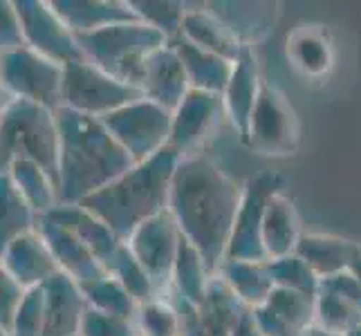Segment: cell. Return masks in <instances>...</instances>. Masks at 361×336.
Segmentation results:
<instances>
[{
    "instance_id": "5b68a950",
    "label": "cell",
    "mask_w": 361,
    "mask_h": 336,
    "mask_svg": "<svg viewBox=\"0 0 361 336\" xmlns=\"http://www.w3.org/2000/svg\"><path fill=\"white\" fill-rule=\"evenodd\" d=\"M77 43L90 63L108 72L110 77L140 88L148 56L169 41L142 20H133L92 34H81L77 36Z\"/></svg>"
},
{
    "instance_id": "e0dca14e",
    "label": "cell",
    "mask_w": 361,
    "mask_h": 336,
    "mask_svg": "<svg viewBox=\"0 0 361 336\" xmlns=\"http://www.w3.org/2000/svg\"><path fill=\"white\" fill-rule=\"evenodd\" d=\"M140 90L148 101H153L171 112L191 92L189 77H186L182 58L173 43H166L164 47L155 49L148 56Z\"/></svg>"
},
{
    "instance_id": "83f0119b",
    "label": "cell",
    "mask_w": 361,
    "mask_h": 336,
    "mask_svg": "<svg viewBox=\"0 0 361 336\" xmlns=\"http://www.w3.org/2000/svg\"><path fill=\"white\" fill-rule=\"evenodd\" d=\"M220 276L229 285V290L240 298V303L254 312L263 305L271 292L276 290L267 263H252V260H225L218 269Z\"/></svg>"
},
{
    "instance_id": "d6a6232c",
    "label": "cell",
    "mask_w": 361,
    "mask_h": 336,
    "mask_svg": "<svg viewBox=\"0 0 361 336\" xmlns=\"http://www.w3.org/2000/svg\"><path fill=\"white\" fill-rule=\"evenodd\" d=\"M7 173L39 218L49 213L54 206H59L56 184L39 164H34L30 159H16L7 166Z\"/></svg>"
},
{
    "instance_id": "836d02e7",
    "label": "cell",
    "mask_w": 361,
    "mask_h": 336,
    "mask_svg": "<svg viewBox=\"0 0 361 336\" xmlns=\"http://www.w3.org/2000/svg\"><path fill=\"white\" fill-rule=\"evenodd\" d=\"M81 290H83L85 301H88V307L94 309V312L135 323L140 305H137L135 298L123 290V285L119 280H115L110 273L92 285H85Z\"/></svg>"
},
{
    "instance_id": "30bf717a",
    "label": "cell",
    "mask_w": 361,
    "mask_h": 336,
    "mask_svg": "<svg viewBox=\"0 0 361 336\" xmlns=\"http://www.w3.org/2000/svg\"><path fill=\"white\" fill-rule=\"evenodd\" d=\"M285 180L276 170H263L243 184V200L235 216L227 260L267 263L263 247V222L267 204L274 195L283 193Z\"/></svg>"
},
{
    "instance_id": "44dd1931",
    "label": "cell",
    "mask_w": 361,
    "mask_h": 336,
    "mask_svg": "<svg viewBox=\"0 0 361 336\" xmlns=\"http://www.w3.org/2000/svg\"><path fill=\"white\" fill-rule=\"evenodd\" d=\"M49 3L74 36L140 20L128 0H49Z\"/></svg>"
},
{
    "instance_id": "3957f363",
    "label": "cell",
    "mask_w": 361,
    "mask_h": 336,
    "mask_svg": "<svg viewBox=\"0 0 361 336\" xmlns=\"http://www.w3.org/2000/svg\"><path fill=\"white\" fill-rule=\"evenodd\" d=\"M180 159L173 148H164L155 157L135 164L81 204L126 242L146 220L169 211L171 184Z\"/></svg>"
},
{
    "instance_id": "1f68e13d",
    "label": "cell",
    "mask_w": 361,
    "mask_h": 336,
    "mask_svg": "<svg viewBox=\"0 0 361 336\" xmlns=\"http://www.w3.org/2000/svg\"><path fill=\"white\" fill-rule=\"evenodd\" d=\"M211 278H214V273L207 267L200 251L189 240H184L182 235L176 269H173V280H171V296L195 307L202 301Z\"/></svg>"
},
{
    "instance_id": "cb8c5ba5",
    "label": "cell",
    "mask_w": 361,
    "mask_h": 336,
    "mask_svg": "<svg viewBox=\"0 0 361 336\" xmlns=\"http://www.w3.org/2000/svg\"><path fill=\"white\" fill-rule=\"evenodd\" d=\"M303 238L301 218L294 202L285 193L274 195L263 222V247L267 260L292 256Z\"/></svg>"
},
{
    "instance_id": "277c9868",
    "label": "cell",
    "mask_w": 361,
    "mask_h": 336,
    "mask_svg": "<svg viewBox=\"0 0 361 336\" xmlns=\"http://www.w3.org/2000/svg\"><path fill=\"white\" fill-rule=\"evenodd\" d=\"M59 151L56 110L11 99L0 112V170H7L16 159H30L54 180L59 189Z\"/></svg>"
},
{
    "instance_id": "484cf974",
    "label": "cell",
    "mask_w": 361,
    "mask_h": 336,
    "mask_svg": "<svg viewBox=\"0 0 361 336\" xmlns=\"http://www.w3.org/2000/svg\"><path fill=\"white\" fill-rule=\"evenodd\" d=\"M195 312L200 316L202 325L214 336H231L235 328L243 323V318L249 314V309L229 290L225 280L220 276H214L207 285L202 301L195 305Z\"/></svg>"
},
{
    "instance_id": "ab89813d",
    "label": "cell",
    "mask_w": 361,
    "mask_h": 336,
    "mask_svg": "<svg viewBox=\"0 0 361 336\" xmlns=\"http://www.w3.org/2000/svg\"><path fill=\"white\" fill-rule=\"evenodd\" d=\"M79 336H137V328L133 321L106 316L88 307Z\"/></svg>"
},
{
    "instance_id": "ac0fdd59",
    "label": "cell",
    "mask_w": 361,
    "mask_h": 336,
    "mask_svg": "<svg viewBox=\"0 0 361 336\" xmlns=\"http://www.w3.org/2000/svg\"><path fill=\"white\" fill-rule=\"evenodd\" d=\"M45 296V336H79L88 301L83 290L66 273H54L43 285Z\"/></svg>"
},
{
    "instance_id": "f35d334b",
    "label": "cell",
    "mask_w": 361,
    "mask_h": 336,
    "mask_svg": "<svg viewBox=\"0 0 361 336\" xmlns=\"http://www.w3.org/2000/svg\"><path fill=\"white\" fill-rule=\"evenodd\" d=\"M9 336H45V296L43 287L27 290L11 323Z\"/></svg>"
},
{
    "instance_id": "7402d4cb",
    "label": "cell",
    "mask_w": 361,
    "mask_h": 336,
    "mask_svg": "<svg viewBox=\"0 0 361 336\" xmlns=\"http://www.w3.org/2000/svg\"><path fill=\"white\" fill-rule=\"evenodd\" d=\"M43 218L61 224V227H66L70 233L77 235V238L102 260L104 267L110 263V258H113L117 254V249L123 244L119 235L83 204H59Z\"/></svg>"
},
{
    "instance_id": "603a6c76",
    "label": "cell",
    "mask_w": 361,
    "mask_h": 336,
    "mask_svg": "<svg viewBox=\"0 0 361 336\" xmlns=\"http://www.w3.org/2000/svg\"><path fill=\"white\" fill-rule=\"evenodd\" d=\"M180 39L202 47L211 54L227 58L231 63H235V58H238L243 54V49L247 47L235 39V34L209 9V5H195V7L189 5Z\"/></svg>"
},
{
    "instance_id": "ee69618b",
    "label": "cell",
    "mask_w": 361,
    "mask_h": 336,
    "mask_svg": "<svg viewBox=\"0 0 361 336\" xmlns=\"http://www.w3.org/2000/svg\"><path fill=\"white\" fill-rule=\"evenodd\" d=\"M231 336H265V334L258 330V325L254 323V316H252V312H249V314L243 318L240 325L235 328V332H233Z\"/></svg>"
},
{
    "instance_id": "4316f807",
    "label": "cell",
    "mask_w": 361,
    "mask_h": 336,
    "mask_svg": "<svg viewBox=\"0 0 361 336\" xmlns=\"http://www.w3.org/2000/svg\"><path fill=\"white\" fill-rule=\"evenodd\" d=\"M176 49L182 58V66L186 77H189L191 90H200V92H211V94H220L225 92L227 83L231 79L233 63L227 58H222L218 54H211L207 49L197 47L184 39H178Z\"/></svg>"
},
{
    "instance_id": "9a60e30c",
    "label": "cell",
    "mask_w": 361,
    "mask_h": 336,
    "mask_svg": "<svg viewBox=\"0 0 361 336\" xmlns=\"http://www.w3.org/2000/svg\"><path fill=\"white\" fill-rule=\"evenodd\" d=\"M361 325V282L350 271L321 280L317 294V328L345 336Z\"/></svg>"
},
{
    "instance_id": "4fadbf2b",
    "label": "cell",
    "mask_w": 361,
    "mask_h": 336,
    "mask_svg": "<svg viewBox=\"0 0 361 336\" xmlns=\"http://www.w3.org/2000/svg\"><path fill=\"white\" fill-rule=\"evenodd\" d=\"M222 115H225V108H222L220 94L191 90L184 97V101L173 110L169 148H173L180 157L197 155Z\"/></svg>"
},
{
    "instance_id": "8d00e7d4",
    "label": "cell",
    "mask_w": 361,
    "mask_h": 336,
    "mask_svg": "<svg viewBox=\"0 0 361 336\" xmlns=\"http://www.w3.org/2000/svg\"><path fill=\"white\" fill-rule=\"evenodd\" d=\"M106 271L123 285V290L135 298L137 305H142L157 296L151 276L146 273V269L142 267L140 260L135 258V254L130 251L126 242H123L117 249V254L110 258V263L106 265Z\"/></svg>"
},
{
    "instance_id": "d590c367",
    "label": "cell",
    "mask_w": 361,
    "mask_h": 336,
    "mask_svg": "<svg viewBox=\"0 0 361 336\" xmlns=\"http://www.w3.org/2000/svg\"><path fill=\"white\" fill-rule=\"evenodd\" d=\"M137 336H182L180 309L171 296H155L137 309Z\"/></svg>"
},
{
    "instance_id": "60d3db41",
    "label": "cell",
    "mask_w": 361,
    "mask_h": 336,
    "mask_svg": "<svg viewBox=\"0 0 361 336\" xmlns=\"http://www.w3.org/2000/svg\"><path fill=\"white\" fill-rule=\"evenodd\" d=\"M25 294H27V290H25L23 285L3 267V263H0V325H3L7 332L11 330V323H14V316L18 312Z\"/></svg>"
},
{
    "instance_id": "bcb514c9",
    "label": "cell",
    "mask_w": 361,
    "mask_h": 336,
    "mask_svg": "<svg viewBox=\"0 0 361 336\" xmlns=\"http://www.w3.org/2000/svg\"><path fill=\"white\" fill-rule=\"evenodd\" d=\"M9 101H11V97L7 94L5 85H3V79H0V112H3V108H5Z\"/></svg>"
},
{
    "instance_id": "7dc6e473",
    "label": "cell",
    "mask_w": 361,
    "mask_h": 336,
    "mask_svg": "<svg viewBox=\"0 0 361 336\" xmlns=\"http://www.w3.org/2000/svg\"><path fill=\"white\" fill-rule=\"evenodd\" d=\"M305 336H337V334H330V332H326V330H321V328H312L310 330Z\"/></svg>"
},
{
    "instance_id": "f546056e",
    "label": "cell",
    "mask_w": 361,
    "mask_h": 336,
    "mask_svg": "<svg viewBox=\"0 0 361 336\" xmlns=\"http://www.w3.org/2000/svg\"><path fill=\"white\" fill-rule=\"evenodd\" d=\"M209 9L227 25L243 45L252 47L271 30L276 5L274 3H209Z\"/></svg>"
},
{
    "instance_id": "8992f818",
    "label": "cell",
    "mask_w": 361,
    "mask_h": 336,
    "mask_svg": "<svg viewBox=\"0 0 361 336\" xmlns=\"http://www.w3.org/2000/svg\"><path fill=\"white\" fill-rule=\"evenodd\" d=\"M142 90L123 83L108 72L90 63L88 58H77L63 66V88H61V108L79 112L85 117L104 119L110 112L142 99Z\"/></svg>"
},
{
    "instance_id": "f1b7e54d",
    "label": "cell",
    "mask_w": 361,
    "mask_h": 336,
    "mask_svg": "<svg viewBox=\"0 0 361 336\" xmlns=\"http://www.w3.org/2000/svg\"><path fill=\"white\" fill-rule=\"evenodd\" d=\"M288 56L294 68L310 79L326 77L332 68L334 52L328 39V32L314 27V25H303L296 27L288 39Z\"/></svg>"
},
{
    "instance_id": "7bdbcfd3",
    "label": "cell",
    "mask_w": 361,
    "mask_h": 336,
    "mask_svg": "<svg viewBox=\"0 0 361 336\" xmlns=\"http://www.w3.org/2000/svg\"><path fill=\"white\" fill-rule=\"evenodd\" d=\"M173 298V296H171ZM173 303L178 305L180 309V318H182V336H214L204 325L200 316H197L195 307L184 303V301H178V298H173Z\"/></svg>"
},
{
    "instance_id": "c3c4849f",
    "label": "cell",
    "mask_w": 361,
    "mask_h": 336,
    "mask_svg": "<svg viewBox=\"0 0 361 336\" xmlns=\"http://www.w3.org/2000/svg\"><path fill=\"white\" fill-rule=\"evenodd\" d=\"M345 336H361V325H359V328H355L353 332H348Z\"/></svg>"
},
{
    "instance_id": "d4e9b609",
    "label": "cell",
    "mask_w": 361,
    "mask_h": 336,
    "mask_svg": "<svg viewBox=\"0 0 361 336\" xmlns=\"http://www.w3.org/2000/svg\"><path fill=\"white\" fill-rule=\"evenodd\" d=\"M355 251V240L341 238L330 233H303L301 242L296 247V256L305 260L321 280L339 276L348 271Z\"/></svg>"
},
{
    "instance_id": "ba28073f",
    "label": "cell",
    "mask_w": 361,
    "mask_h": 336,
    "mask_svg": "<svg viewBox=\"0 0 361 336\" xmlns=\"http://www.w3.org/2000/svg\"><path fill=\"white\" fill-rule=\"evenodd\" d=\"M243 142L265 157H288L298 151L301 123L285 94L271 83H263L260 88Z\"/></svg>"
},
{
    "instance_id": "d6986e66",
    "label": "cell",
    "mask_w": 361,
    "mask_h": 336,
    "mask_svg": "<svg viewBox=\"0 0 361 336\" xmlns=\"http://www.w3.org/2000/svg\"><path fill=\"white\" fill-rule=\"evenodd\" d=\"M0 263L25 290L43 287L54 273H59L52 251L36 229L11 242L0 256Z\"/></svg>"
},
{
    "instance_id": "8fae6325",
    "label": "cell",
    "mask_w": 361,
    "mask_h": 336,
    "mask_svg": "<svg viewBox=\"0 0 361 336\" xmlns=\"http://www.w3.org/2000/svg\"><path fill=\"white\" fill-rule=\"evenodd\" d=\"M180 242L182 233L176 218L171 216V211H164V213L146 220L126 240L128 249L151 276L157 296H171V280Z\"/></svg>"
},
{
    "instance_id": "4dcf8cb0",
    "label": "cell",
    "mask_w": 361,
    "mask_h": 336,
    "mask_svg": "<svg viewBox=\"0 0 361 336\" xmlns=\"http://www.w3.org/2000/svg\"><path fill=\"white\" fill-rule=\"evenodd\" d=\"M39 216L16 189L7 170H0V256L20 235L36 229Z\"/></svg>"
},
{
    "instance_id": "2e32d148",
    "label": "cell",
    "mask_w": 361,
    "mask_h": 336,
    "mask_svg": "<svg viewBox=\"0 0 361 336\" xmlns=\"http://www.w3.org/2000/svg\"><path fill=\"white\" fill-rule=\"evenodd\" d=\"M36 231H39L43 235V240L47 242L49 251H52L59 265V271L66 273L68 278H72L79 287H85V285H92L97 280H102L104 276H108L102 260L66 227H61V224L41 216L39 222H36Z\"/></svg>"
},
{
    "instance_id": "5bb4252c",
    "label": "cell",
    "mask_w": 361,
    "mask_h": 336,
    "mask_svg": "<svg viewBox=\"0 0 361 336\" xmlns=\"http://www.w3.org/2000/svg\"><path fill=\"white\" fill-rule=\"evenodd\" d=\"M252 316L265 336H305L317 328V296L276 287Z\"/></svg>"
},
{
    "instance_id": "9c48e42d",
    "label": "cell",
    "mask_w": 361,
    "mask_h": 336,
    "mask_svg": "<svg viewBox=\"0 0 361 336\" xmlns=\"http://www.w3.org/2000/svg\"><path fill=\"white\" fill-rule=\"evenodd\" d=\"M0 79L11 99H25L49 110L61 108L63 66L30 47L0 54Z\"/></svg>"
},
{
    "instance_id": "ffe728a7",
    "label": "cell",
    "mask_w": 361,
    "mask_h": 336,
    "mask_svg": "<svg viewBox=\"0 0 361 336\" xmlns=\"http://www.w3.org/2000/svg\"><path fill=\"white\" fill-rule=\"evenodd\" d=\"M263 79H260L256 56L252 47H245L243 54L235 58L231 79L227 83L225 92H222V108H225V117H229L235 132L245 139V132L249 126V117L256 108L260 88H263Z\"/></svg>"
},
{
    "instance_id": "74e56055",
    "label": "cell",
    "mask_w": 361,
    "mask_h": 336,
    "mask_svg": "<svg viewBox=\"0 0 361 336\" xmlns=\"http://www.w3.org/2000/svg\"><path fill=\"white\" fill-rule=\"evenodd\" d=\"M267 265H269L271 278H274V285H276V287L310 294V296L319 294L321 278L307 267L305 260H301L296 254L276 258V260H267Z\"/></svg>"
},
{
    "instance_id": "e575fe53",
    "label": "cell",
    "mask_w": 361,
    "mask_h": 336,
    "mask_svg": "<svg viewBox=\"0 0 361 336\" xmlns=\"http://www.w3.org/2000/svg\"><path fill=\"white\" fill-rule=\"evenodd\" d=\"M133 11L144 25L157 30L169 43H176L182 36L184 16L189 5L182 0H128Z\"/></svg>"
},
{
    "instance_id": "b9f144b4",
    "label": "cell",
    "mask_w": 361,
    "mask_h": 336,
    "mask_svg": "<svg viewBox=\"0 0 361 336\" xmlns=\"http://www.w3.org/2000/svg\"><path fill=\"white\" fill-rule=\"evenodd\" d=\"M27 47L23 36V25L16 3L0 0V54L14 52V49Z\"/></svg>"
},
{
    "instance_id": "f6af8a7d",
    "label": "cell",
    "mask_w": 361,
    "mask_h": 336,
    "mask_svg": "<svg viewBox=\"0 0 361 336\" xmlns=\"http://www.w3.org/2000/svg\"><path fill=\"white\" fill-rule=\"evenodd\" d=\"M348 271L361 282V242H355V251H353V260H350V267Z\"/></svg>"
},
{
    "instance_id": "6da1fadb",
    "label": "cell",
    "mask_w": 361,
    "mask_h": 336,
    "mask_svg": "<svg viewBox=\"0 0 361 336\" xmlns=\"http://www.w3.org/2000/svg\"><path fill=\"white\" fill-rule=\"evenodd\" d=\"M240 200L243 184L229 178L209 157L180 159L171 184L169 211L184 240L200 251L214 276L227 260Z\"/></svg>"
},
{
    "instance_id": "681fc988",
    "label": "cell",
    "mask_w": 361,
    "mask_h": 336,
    "mask_svg": "<svg viewBox=\"0 0 361 336\" xmlns=\"http://www.w3.org/2000/svg\"><path fill=\"white\" fill-rule=\"evenodd\" d=\"M0 336H9V332H7V330H5L3 325H0Z\"/></svg>"
},
{
    "instance_id": "7a4b0ae2",
    "label": "cell",
    "mask_w": 361,
    "mask_h": 336,
    "mask_svg": "<svg viewBox=\"0 0 361 336\" xmlns=\"http://www.w3.org/2000/svg\"><path fill=\"white\" fill-rule=\"evenodd\" d=\"M56 117L61 132L59 204H81L135 166L102 119L68 108H59Z\"/></svg>"
},
{
    "instance_id": "52a82bcc",
    "label": "cell",
    "mask_w": 361,
    "mask_h": 336,
    "mask_svg": "<svg viewBox=\"0 0 361 336\" xmlns=\"http://www.w3.org/2000/svg\"><path fill=\"white\" fill-rule=\"evenodd\" d=\"M102 121L117 144L133 157L135 164L151 159L169 148L173 112L148 101L146 97L110 112Z\"/></svg>"
},
{
    "instance_id": "7c38bea8",
    "label": "cell",
    "mask_w": 361,
    "mask_h": 336,
    "mask_svg": "<svg viewBox=\"0 0 361 336\" xmlns=\"http://www.w3.org/2000/svg\"><path fill=\"white\" fill-rule=\"evenodd\" d=\"M14 3L20 16L25 45L30 49L61 66L85 58L77 43V36L56 16L52 3L47 0H14Z\"/></svg>"
}]
</instances>
